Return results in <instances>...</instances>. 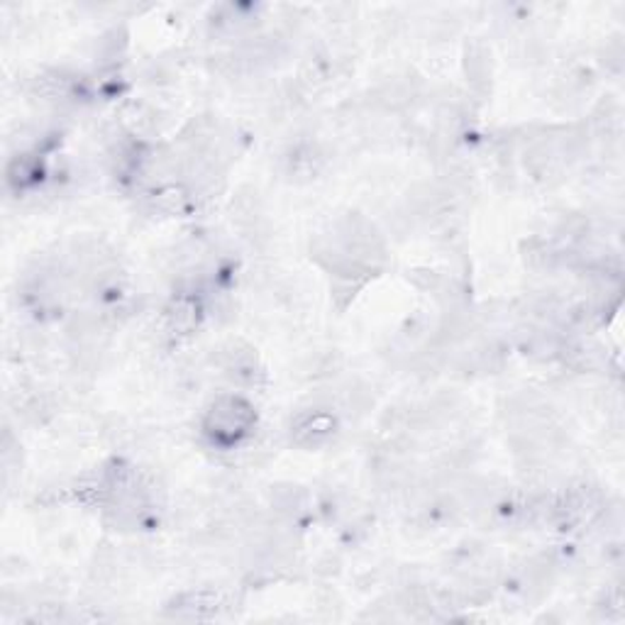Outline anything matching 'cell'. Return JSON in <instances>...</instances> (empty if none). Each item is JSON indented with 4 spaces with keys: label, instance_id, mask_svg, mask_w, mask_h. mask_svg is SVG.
Listing matches in <instances>:
<instances>
[{
    "label": "cell",
    "instance_id": "5",
    "mask_svg": "<svg viewBox=\"0 0 625 625\" xmlns=\"http://www.w3.org/2000/svg\"><path fill=\"white\" fill-rule=\"evenodd\" d=\"M206 315V305L196 296L182 293L164 309V335L169 340L182 343L194 335L200 325V317Z\"/></svg>",
    "mask_w": 625,
    "mask_h": 625
},
{
    "label": "cell",
    "instance_id": "3",
    "mask_svg": "<svg viewBox=\"0 0 625 625\" xmlns=\"http://www.w3.org/2000/svg\"><path fill=\"white\" fill-rule=\"evenodd\" d=\"M337 416L331 408H305L299 410L289 423V438L296 448L317 450L333 442L337 436Z\"/></svg>",
    "mask_w": 625,
    "mask_h": 625
},
{
    "label": "cell",
    "instance_id": "6",
    "mask_svg": "<svg viewBox=\"0 0 625 625\" xmlns=\"http://www.w3.org/2000/svg\"><path fill=\"white\" fill-rule=\"evenodd\" d=\"M327 164V152L323 150L321 142L303 140L296 142L291 147V152L283 157V174L291 178V182H313L317 174L323 172Z\"/></svg>",
    "mask_w": 625,
    "mask_h": 625
},
{
    "label": "cell",
    "instance_id": "8",
    "mask_svg": "<svg viewBox=\"0 0 625 625\" xmlns=\"http://www.w3.org/2000/svg\"><path fill=\"white\" fill-rule=\"evenodd\" d=\"M464 71H467V79L472 81V86L476 91H486L491 81V51L484 45H472L467 47V55H464Z\"/></svg>",
    "mask_w": 625,
    "mask_h": 625
},
{
    "label": "cell",
    "instance_id": "1",
    "mask_svg": "<svg viewBox=\"0 0 625 625\" xmlns=\"http://www.w3.org/2000/svg\"><path fill=\"white\" fill-rule=\"evenodd\" d=\"M257 426V410L245 396L220 394L210 401L200 418V432L216 450H235L254 436Z\"/></svg>",
    "mask_w": 625,
    "mask_h": 625
},
{
    "label": "cell",
    "instance_id": "2",
    "mask_svg": "<svg viewBox=\"0 0 625 625\" xmlns=\"http://www.w3.org/2000/svg\"><path fill=\"white\" fill-rule=\"evenodd\" d=\"M216 367L220 369V374L238 389H257L264 384V379H267L257 349L240 340L218 347Z\"/></svg>",
    "mask_w": 625,
    "mask_h": 625
},
{
    "label": "cell",
    "instance_id": "7",
    "mask_svg": "<svg viewBox=\"0 0 625 625\" xmlns=\"http://www.w3.org/2000/svg\"><path fill=\"white\" fill-rule=\"evenodd\" d=\"M271 501V511L277 513V518L286 523H296L301 521V518L309 513L311 508V499H309V491L303 489V486H296V484H281L277 489L271 491L269 496Z\"/></svg>",
    "mask_w": 625,
    "mask_h": 625
},
{
    "label": "cell",
    "instance_id": "4",
    "mask_svg": "<svg viewBox=\"0 0 625 625\" xmlns=\"http://www.w3.org/2000/svg\"><path fill=\"white\" fill-rule=\"evenodd\" d=\"M228 603L213 589H190L166 603V616L176 621H213Z\"/></svg>",
    "mask_w": 625,
    "mask_h": 625
}]
</instances>
